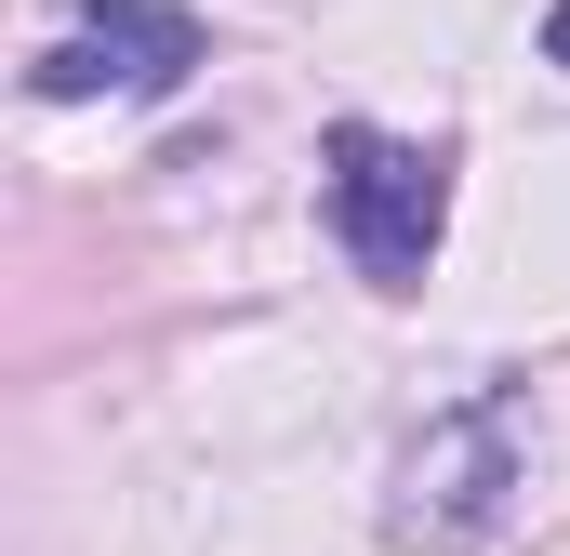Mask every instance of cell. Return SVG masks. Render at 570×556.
<instances>
[{
    "label": "cell",
    "instance_id": "1",
    "mask_svg": "<svg viewBox=\"0 0 570 556\" xmlns=\"http://www.w3.org/2000/svg\"><path fill=\"white\" fill-rule=\"evenodd\" d=\"M318 159H332L318 186H332L345 266L372 278V291H425L438 226H451V146H412V133H385V120H332Z\"/></svg>",
    "mask_w": 570,
    "mask_h": 556
},
{
    "label": "cell",
    "instance_id": "2",
    "mask_svg": "<svg viewBox=\"0 0 570 556\" xmlns=\"http://www.w3.org/2000/svg\"><path fill=\"white\" fill-rule=\"evenodd\" d=\"M199 53H213V40H199V13H186V0H80V27H67V40H40L27 93H40V107H94V93L159 107V93H186V67H199Z\"/></svg>",
    "mask_w": 570,
    "mask_h": 556
},
{
    "label": "cell",
    "instance_id": "3",
    "mask_svg": "<svg viewBox=\"0 0 570 556\" xmlns=\"http://www.w3.org/2000/svg\"><path fill=\"white\" fill-rule=\"evenodd\" d=\"M504 477H518V411H504V398H464V411L399 464L385 530H399V544H478V530L504 517Z\"/></svg>",
    "mask_w": 570,
    "mask_h": 556
},
{
    "label": "cell",
    "instance_id": "4",
    "mask_svg": "<svg viewBox=\"0 0 570 556\" xmlns=\"http://www.w3.org/2000/svg\"><path fill=\"white\" fill-rule=\"evenodd\" d=\"M544 53H558V67H570V0H558V13H544Z\"/></svg>",
    "mask_w": 570,
    "mask_h": 556
}]
</instances>
